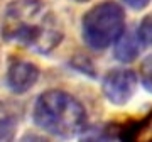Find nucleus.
<instances>
[{"instance_id": "nucleus-5", "label": "nucleus", "mask_w": 152, "mask_h": 142, "mask_svg": "<svg viewBox=\"0 0 152 142\" xmlns=\"http://www.w3.org/2000/svg\"><path fill=\"white\" fill-rule=\"evenodd\" d=\"M39 76H41V71L34 63L24 59H14L7 68L5 83L14 95H24L36 86Z\"/></svg>"}, {"instance_id": "nucleus-6", "label": "nucleus", "mask_w": 152, "mask_h": 142, "mask_svg": "<svg viewBox=\"0 0 152 142\" xmlns=\"http://www.w3.org/2000/svg\"><path fill=\"white\" fill-rule=\"evenodd\" d=\"M115 49L113 56L115 59L120 63H132L135 61L142 53V41L137 36V31H125L118 36V39L115 41Z\"/></svg>"}, {"instance_id": "nucleus-11", "label": "nucleus", "mask_w": 152, "mask_h": 142, "mask_svg": "<svg viewBox=\"0 0 152 142\" xmlns=\"http://www.w3.org/2000/svg\"><path fill=\"white\" fill-rule=\"evenodd\" d=\"M137 139H152V110L137 120Z\"/></svg>"}, {"instance_id": "nucleus-8", "label": "nucleus", "mask_w": 152, "mask_h": 142, "mask_svg": "<svg viewBox=\"0 0 152 142\" xmlns=\"http://www.w3.org/2000/svg\"><path fill=\"white\" fill-rule=\"evenodd\" d=\"M17 132V119L14 115H5L0 119V141H12Z\"/></svg>"}, {"instance_id": "nucleus-9", "label": "nucleus", "mask_w": 152, "mask_h": 142, "mask_svg": "<svg viewBox=\"0 0 152 142\" xmlns=\"http://www.w3.org/2000/svg\"><path fill=\"white\" fill-rule=\"evenodd\" d=\"M137 36L144 46H152V14H147L137 27Z\"/></svg>"}, {"instance_id": "nucleus-1", "label": "nucleus", "mask_w": 152, "mask_h": 142, "mask_svg": "<svg viewBox=\"0 0 152 142\" xmlns=\"http://www.w3.org/2000/svg\"><path fill=\"white\" fill-rule=\"evenodd\" d=\"M0 36L5 42L46 56L63 42L64 29L44 0H14L2 15Z\"/></svg>"}, {"instance_id": "nucleus-7", "label": "nucleus", "mask_w": 152, "mask_h": 142, "mask_svg": "<svg viewBox=\"0 0 152 142\" xmlns=\"http://www.w3.org/2000/svg\"><path fill=\"white\" fill-rule=\"evenodd\" d=\"M139 80L144 90L152 93V54H149L145 59H142L139 66Z\"/></svg>"}, {"instance_id": "nucleus-10", "label": "nucleus", "mask_w": 152, "mask_h": 142, "mask_svg": "<svg viewBox=\"0 0 152 142\" xmlns=\"http://www.w3.org/2000/svg\"><path fill=\"white\" fill-rule=\"evenodd\" d=\"M69 66H73L76 71H80L83 75H88L90 78H95V68H93V63L88 59L86 56H81V54H76L75 58H71L69 61Z\"/></svg>"}, {"instance_id": "nucleus-12", "label": "nucleus", "mask_w": 152, "mask_h": 142, "mask_svg": "<svg viewBox=\"0 0 152 142\" xmlns=\"http://www.w3.org/2000/svg\"><path fill=\"white\" fill-rule=\"evenodd\" d=\"M127 7H130L132 10H144L152 0H122Z\"/></svg>"}, {"instance_id": "nucleus-13", "label": "nucleus", "mask_w": 152, "mask_h": 142, "mask_svg": "<svg viewBox=\"0 0 152 142\" xmlns=\"http://www.w3.org/2000/svg\"><path fill=\"white\" fill-rule=\"evenodd\" d=\"M75 2H78V4H86V2H90V0H75Z\"/></svg>"}, {"instance_id": "nucleus-4", "label": "nucleus", "mask_w": 152, "mask_h": 142, "mask_svg": "<svg viewBox=\"0 0 152 142\" xmlns=\"http://www.w3.org/2000/svg\"><path fill=\"white\" fill-rule=\"evenodd\" d=\"M137 75L127 68H113L107 71V75L102 80V91L103 97L112 105L124 107L134 98L137 91Z\"/></svg>"}, {"instance_id": "nucleus-3", "label": "nucleus", "mask_w": 152, "mask_h": 142, "mask_svg": "<svg viewBox=\"0 0 152 142\" xmlns=\"http://www.w3.org/2000/svg\"><path fill=\"white\" fill-rule=\"evenodd\" d=\"M125 29V10L113 0L93 5L81 17V39L95 53L108 49Z\"/></svg>"}, {"instance_id": "nucleus-2", "label": "nucleus", "mask_w": 152, "mask_h": 142, "mask_svg": "<svg viewBox=\"0 0 152 142\" xmlns=\"http://www.w3.org/2000/svg\"><path fill=\"white\" fill-rule=\"evenodd\" d=\"M32 120L42 132L58 139L78 137L88 127L86 108L64 90H46L41 93L34 103Z\"/></svg>"}]
</instances>
